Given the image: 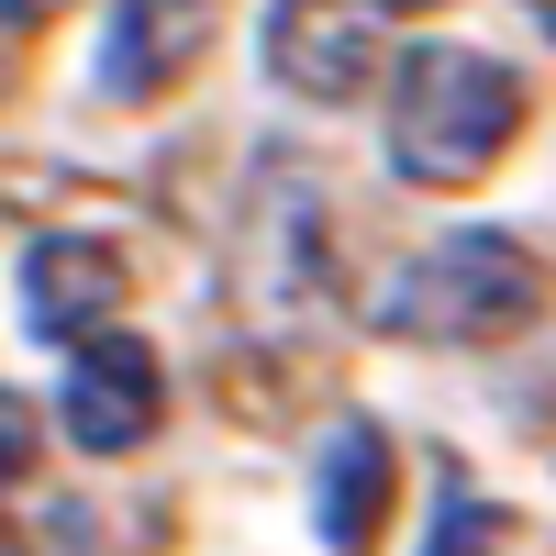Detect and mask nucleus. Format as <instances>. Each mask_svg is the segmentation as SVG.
Listing matches in <instances>:
<instances>
[{
    "label": "nucleus",
    "instance_id": "obj_11",
    "mask_svg": "<svg viewBox=\"0 0 556 556\" xmlns=\"http://www.w3.org/2000/svg\"><path fill=\"white\" fill-rule=\"evenodd\" d=\"M379 12H424V0H379Z\"/></svg>",
    "mask_w": 556,
    "mask_h": 556
},
{
    "label": "nucleus",
    "instance_id": "obj_10",
    "mask_svg": "<svg viewBox=\"0 0 556 556\" xmlns=\"http://www.w3.org/2000/svg\"><path fill=\"white\" fill-rule=\"evenodd\" d=\"M523 12H534V23H545V34H556V0H523Z\"/></svg>",
    "mask_w": 556,
    "mask_h": 556
},
{
    "label": "nucleus",
    "instance_id": "obj_7",
    "mask_svg": "<svg viewBox=\"0 0 556 556\" xmlns=\"http://www.w3.org/2000/svg\"><path fill=\"white\" fill-rule=\"evenodd\" d=\"M312 523H323L334 556H367V545H379V523H390V445H379V424H345L334 445H323V468H312Z\"/></svg>",
    "mask_w": 556,
    "mask_h": 556
},
{
    "label": "nucleus",
    "instance_id": "obj_1",
    "mask_svg": "<svg viewBox=\"0 0 556 556\" xmlns=\"http://www.w3.org/2000/svg\"><path fill=\"white\" fill-rule=\"evenodd\" d=\"M523 134V78L490 56V45H401L390 78H379V146H390V178L412 190H468L513 156Z\"/></svg>",
    "mask_w": 556,
    "mask_h": 556
},
{
    "label": "nucleus",
    "instance_id": "obj_9",
    "mask_svg": "<svg viewBox=\"0 0 556 556\" xmlns=\"http://www.w3.org/2000/svg\"><path fill=\"white\" fill-rule=\"evenodd\" d=\"M34 12H45V0H0V23H34Z\"/></svg>",
    "mask_w": 556,
    "mask_h": 556
},
{
    "label": "nucleus",
    "instance_id": "obj_4",
    "mask_svg": "<svg viewBox=\"0 0 556 556\" xmlns=\"http://www.w3.org/2000/svg\"><path fill=\"white\" fill-rule=\"evenodd\" d=\"M56 424H67L78 456H134V445L167 424V367H156V345L78 334L67 345V390H56Z\"/></svg>",
    "mask_w": 556,
    "mask_h": 556
},
{
    "label": "nucleus",
    "instance_id": "obj_3",
    "mask_svg": "<svg viewBox=\"0 0 556 556\" xmlns=\"http://www.w3.org/2000/svg\"><path fill=\"white\" fill-rule=\"evenodd\" d=\"M267 67L312 112L367 101V89L390 78V12L379 0H278L267 12Z\"/></svg>",
    "mask_w": 556,
    "mask_h": 556
},
{
    "label": "nucleus",
    "instance_id": "obj_6",
    "mask_svg": "<svg viewBox=\"0 0 556 556\" xmlns=\"http://www.w3.org/2000/svg\"><path fill=\"white\" fill-rule=\"evenodd\" d=\"M112 312H123V256H112V245L56 235V245H34V256H23V323H34L45 345L112 334Z\"/></svg>",
    "mask_w": 556,
    "mask_h": 556
},
{
    "label": "nucleus",
    "instance_id": "obj_8",
    "mask_svg": "<svg viewBox=\"0 0 556 556\" xmlns=\"http://www.w3.org/2000/svg\"><path fill=\"white\" fill-rule=\"evenodd\" d=\"M23 468H34V401L0 390V479H23Z\"/></svg>",
    "mask_w": 556,
    "mask_h": 556
},
{
    "label": "nucleus",
    "instance_id": "obj_2",
    "mask_svg": "<svg viewBox=\"0 0 556 556\" xmlns=\"http://www.w3.org/2000/svg\"><path fill=\"white\" fill-rule=\"evenodd\" d=\"M534 312H545V267L523 235H490V223L434 235L379 290V323L401 345H513V334H534Z\"/></svg>",
    "mask_w": 556,
    "mask_h": 556
},
{
    "label": "nucleus",
    "instance_id": "obj_5",
    "mask_svg": "<svg viewBox=\"0 0 556 556\" xmlns=\"http://www.w3.org/2000/svg\"><path fill=\"white\" fill-rule=\"evenodd\" d=\"M223 0H112L101 12V101H167L212 56Z\"/></svg>",
    "mask_w": 556,
    "mask_h": 556
}]
</instances>
